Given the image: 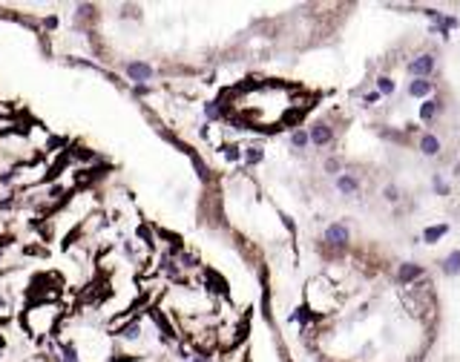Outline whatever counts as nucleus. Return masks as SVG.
I'll return each mask as SVG.
<instances>
[{
	"instance_id": "obj_14",
	"label": "nucleus",
	"mask_w": 460,
	"mask_h": 362,
	"mask_svg": "<svg viewBox=\"0 0 460 362\" xmlns=\"http://www.w3.org/2000/svg\"><path fill=\"white\" fill-rule=\"evenodd\" d=\"M262 158H265V152L259 150V147H247V150H245V161H247V164H259Z\"/></svg>"
},
{
	"instance_id": "obj_23",
	"label": "nucleus",
	"mask_w": 460,
	"mask_h": 362,
	"mask_svg": "<svg viewBox=\"0 0 460 362\" xmlns=\"http://www.w3.org/2000/svg\"><path fill=\"white\" fill-rule=\"evenodd\" d=\"M187 362H210L207 354H199V357H187Z\"/></svg>"
},
{
	"instance_id": "obj_11",
	"label": "nucleus",
	"mask_w": 460,
	"mask_h": 362,
	"mask_svg": "<svg viewBox=\"0 0 460 362\" xmlns=\"http://www.w3.org/2000/svg\"><path fill=\"white\" fill-rule=\"evenodd\" d=\"M446 230H449L446 224H437V227H426V233H423V239H426V241H437V239H440V236H443V233H446Z\"/></svg>"
},
{
	"instance_id": "obj_18",
	"label": "nucleus",
	"mask_w": 460,
	"mask_h": 362,
	"mask_svg": "<svg viewBox=\"0 0 460 362\" xmlns=\"http://www.w3.org/2000/svg\"><path fill=\"white\" fill-rule=\"evenodd\" d=\"M224 155H227L230 161H239V158H242V152H239V147H224Z\"/></svg>"
},
{
	"instance_id": "obj_25",
	"label": "nucleus",
	"mask_w": 460,
	"mask_h": 362,
	"mask_svg": "<svg viewBox=\"0 0 460 362\" xmlns=\"http://www.w3.org/2000/svg\"><path fill=\"white\" fill-rule=\"evenodd\" d=\"M377 98H380V92H371V95H366V104H374Z\"/></svg>"
},
{
	"instance_id": "obj_10",
	"label": "nucleus",
	"mask_w": 460,
	"mask_h": 362,
	"mask_svg": "<svg viewBox=\"0 0 460 362\" xmlns=\"http://www.w3.org/2000/svg\"><path fill=\"white\" fill-rule=\"evenodd\" d=\"M61 362H81L75 345H61Z\"/></svg>"
},
{
	"instance_id": "obj_9",
	"label": "nucleus",
	"mask_w": 460,
	"mask_h": 362,
	"mask_svg": "<svg viewBox=\"0 0 460 362\" xmlns=\"http://www.w3.org/2000/svg\"><path fill=\"white\" fill-rule=\"evenodd\" d=\"M121 336H124V339H129V342H132V339H138V336H141V325H138L135 319H132V322H127V325L121 328Z\"/></svg>"
},
{
	"instance_id": "obj_21",
	"label": "nucleus",
	"mask_w": 460,
	"mask_h": 362,
	"mask_svg": "<svg viewBox=\"0 0 460 362\" xmlns=\"http://www.w3.org/2000/svg\"><path fill=\"white\" fill-rule=\"evenodd\" d=\"M325 170H328V173H337V170H339V161H337V158H328Z\"/></svg>"
},
{
	"instance_id": "obj_3",
	"label": "nucleus",
	"mask_w": 460,
	"mask_h": 362,
	"mask_svg": "<svg viewBox=\"0 0 460 362\" xmlns=\"http://www.w3.org/2000/svg\"><path fill=\"white\" fill-rule=\"evenodd\" d=\"M308 141H311V144H316V147H322V144H328V141H331V129H328L325 124H313V127H311V132H308Z\"/></svg>"
},
{
	"instance_id": "obj_20",
	"label": "nucleus",
	"mask_w": 460,
	"mask_h": 362,
	"mask_svg": "<svg viewBox=\"0 0 460 362\" xmlns=\"http://www.w3.org/2000/svg\"><path fill=\"white\" fill-rule=\"evenodd\" d=\"M182 265H184V268H196V256H193V253H184Z\"/></svg>"
},
{
	"instance_id": "obj_5",
	"label": "nucleus",
	"mask_w": 460,
	"mask_h": 362,
	"mask_svg": "<svg viewBox=\"0 0 460 362\" xmlns=\"http://www.w3.org/2000/svg\"><path fill=\"white\" fill-rule=\"evenodd\" d=\"M443 273L446 276H455V273H460V250H455L446 262H443Z\"/></svg>"
},
{
	"instance_id": "obj_1",
	"label": "nucleus",
	"mask_w": 460,
	"mask_h": 362,
	"mask_svg": "<svg viewBox=\"0 0 460 362\" xmlns=\"http://www.w3.org/2000/svg\"><path fill=\"white\" fill-rule=\"evenodd\" d=\"M124 72H127L132 81H138V84L153 78V66H150V63H141V60H129V63L124 66Z\"/></svg>"
},
{
	"instance_id": "obj_8",
	"label": "nucleus",
	"mask_w": 460,
	"mask_h": 362,
	"mask_svg": "<svg viewBox=\"0 0 460 362\" xmlns=\"http://www.w3.org/2000/svg\"><path fill=\"white\" fill-rule=\"evenodd\" d=\"M337 187H339V193H357V179L354 176H339L337 179Z\"/></svg>"
},
{
	"instance_id": "obj_17",
	"label": "nucleus",
	"mask_w": 460,
	"mask_h": 362,
	"mask_svg": "<svg viewBox=\"0 0 460 362\" xmlns=\"http://www.w3.org/2000/svg\"><path fill=\"white\" fill-rule=\"evenodd\" d=\"M434 109H437V101H426V104H423V109H420V118L429 121L431 115H434Z\"/></svg>"
},
{
	"instance_id": "obj_2",
	"label": "nucleus",
	"mask_w": 460,
	"mask_h": 362,
	"mask_svg": "<svg viewBox=\"0 0 460 362\" xmlns=\"http://www.w3.org/2000/svg\"><path fill=\"white\" fill-rule=\"evenodd\" d=\"M325 241L334 244V247H342V244L348 241V227H345V224H331V227L325 230Z\"/></svg>"
},
{
	"instance_id": "obj_7",
	"label": "nucleus",
	"mask_w": 460,
	"mask_h": 362,
	"mask_svg": "<svg viewBox=\"0 0 460 362\" xmlns=\"http://www.w3.org/2000/svg\"><path fill=\"white\" fill-rule=\"evenodd\" d=\"M420 150L426 152V155H434V152L440 150V141H437V135H423V138H420Z\"/></svg>"
},
{
	"instance_id": "obj_4",
	"label": "nucleus",
	"mask_w": 460,
	"mask_h": 362,
	"mask_svg": "<svg viewBox=\"0 0 460 362\" xmlns=\"http://www.w3.org/2000/svg\"><path fill=\"white\" fill-rule=\"evenodd\" d=\"M431 66H434L431 55H420L417 60H411V72L414 75H426V72H431Z\"/></svg>"
},
{
	"instance_id": "obj_12",
	"label": "nucleus",
	"mask_w": 460,
	"mask_h": 362,
	"mask_svg": "<svg viewBox=\"0 0 460 362\" xmlns=\"http://www.w3.org/2000/svg\"><path fill=\"white\" fill-rule=\"evenodd\" d=\"M429 90H431L429 81H411V87H408V92L417 95V98H420V95H429Z\"/></svg>"
},
{
	"instance_id": "obj_13",
	"label": "nucleus",
	"mask_w": 460,
	"mask_h": 362,
	"mask_svg": "<svg viewBox=\"0 0 460 362\" xmlns=\"http://www.w3.org/2000/svg\"><path fill=\"white\" fill-rule=\"evenodd\" d=\"M291 144H294L296 150L308 147V132H305V129H296V132H291Z\"/></svg>"
},
{
	"instance_id": "obj_16",
	"label": "nucleus",
	"mask_w": 460,
	"mask_h": 362,
	"mask_svg": "<svg viewBox=\"0 0 460 362\" xmlns=\"http://www.w3.org/2000/svg\"><path fill=\"white\" fill-rule=\"evenodd\" d=\"M377 90L383 95H388V92H394V81L391 78H377Z\"/></svg>"
},
{
	"instance_id": "obj_22",
	"label": "nucleus",
	"mask_w": 460,
	"mask_h": 362,
	"mask_svg": "<svg viewBox=\"0 0 460 362\" xmlns=\"http://www.w3.org/2000/svg\"><path fill=\"white\" fill-rule=\"evenodd\" d=\"M135 95H150V87L147 84H135Z\"/></svg>"
},
{
	"instance_id": "obj_19",
	"label": "nucleus",
	"mask_w": 460,
	"mask_h": 362,
	"mask_svg": "<svg viewBox=\"0 0 460 362\" xmlns=\"http://www.w3.org/2000/svg\"><path fill=\"white\" fill-rule=\"evenodd\" d=\"M383 196H386L388 201H397V199H400V196H397V187H391V184L386 187V193H383Z\"/></svg>"
},
{
	"instance_id": "obj_6",
	"label": "nucleus",
	"mask_w": 460,
	"mask_h": 362,
	"mask_svg": "<svg viewBox=\"0 0 460 362\" xmlns=\"http://www.w3.org/2000/svg\"><path fill=\"white\" fill-rule=\"evenodd\" d=\"M420 273H423V268H417V265H403L400 273H397V279L400 282H411V279H417Z\"/></svg>"
},
{
	"instance_id": "obj_24",
	"label": "nucleus",
	"mask_w": 460,
	"mask_h": 362,
	"mask_svg": "<svg viewBox=\"0 0 460 362\" xmlns=\"http://www.w3.org/2000/svg\"><path fill=\"white\" fill-rule=\"evenodd\" d=\"M434 190H437V193H446V184H443L440 179H434Z\"/></svg>"
},
{
	"instance_id": "obj_15",
	"label": "nucleus",
	"mask_w": 460,
	"mask_h": 362,
	"mask_svg": "<svg viewBox=\"0 0 460 362\" xmlns=\"http://www.w3.org/2000/svg\"><path fill=\"white\" fill-rule=\"evenodd\" d=\"M204 115H207V121H219V118H221V107H216L213 101H210V104H204Z\"/></svg>"
}]
</instances>
